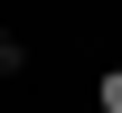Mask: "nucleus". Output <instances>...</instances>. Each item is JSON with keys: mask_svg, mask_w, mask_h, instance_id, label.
<instances>
[{"mask_svg": "<svg viewBox=\"0 0 122 113\" xmlns=\"http://www.w3.org/2000/svg\"><path fill=\"white\" fill-rule=\"evenodd\" d=\"M94 104H103V113H122V66H113L103 85H94Z\"/></svg>", "mask_w": 122, "mask_h": 113, "instance_id": "obj_1", "label": "nucleus"}]
</instances>
